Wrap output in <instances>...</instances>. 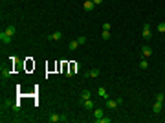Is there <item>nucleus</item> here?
Masks as SVG:
<instances>
[{"instance_id": "nucleus-1", "label": "nucleus", "mask_w": 165, "mask_h": 123, "mask_svg": "<svg viewBox=\"0 0 165 123\" xmlns=\"http://www.w3.org/2000/svg\"><path fill=\"white\" fill-rule=\"evenodd\" d=\"M0 40H2L4 44H11V40H13V35H9L8 31H2V33H0Z\"/></svg>"}, {"instance_id": "nucleus-2", "label": "nucleus", "mask_w": 165, "mask_h": 123, "mask_svg": "<svg viewBox=\"0 0 165 123\" xmlns=\"http://www.w3.org/2000/svg\"><path fill=\"white\" fill-rule=\"evenodd\" d=\"M141 35H143V39H145V40H149V39L152 37V33H151V26H149V24H145V26H143Z\"/></svg>"}, {"instance_id": "nucleus-3", "label": "nucleus", "mask_w": 165, "mask_h": 123, "mask_svg": "<svg viewBox=\"0 0 165 123\" xmlns=\"http://www.w3.org/2000/svg\"><path fill=\"white\" fill-rule=\"evenodd\" d=\"M151 55H152L151 46H141V57H151Z\"/></svg>"}, {"instance_id": "nucleus-4", "label": "nucleus", "mask_w": 165, "mask_h": 123, "mask_svg": "<svg viewBox=\"0 0 165 123\" xmlns=\"http://www.w3.org/2000/svg\"><path fill=\"white\" fill-rule=\"evenodd\" d=\"M117 99H107V108H110V110H114V108H117Z\"/></svg>"}, {"instance_id": "nucleus-5", "label": "nucleus", "mask_w": 165, "mask_h": 123, "mask_svg": "<svg viewBox=\"0 0 165 123\" xmlns=\"http://www.w3.org/2000/svg\"><path fill=\"white\" fill-rule=\"evenodd\" d=\"M82 107H85L86 110H94L95 107H94V101L92 99H85V101H82Z\"/></svg>"}, {"instance_id": "nucleus-6", "label": "nucleus", "mask_w": 165, "mask_h": 123, "mask_svg": "<svg viewBox=\"0 0 165 123\" xmlns=\"http://www.w3.org/2000/svg\"><path fill=\"white\" fill-rule=\"evenodd\" d=\"M11 77V68L9 66H2V79H9Z\"/></svg>"}, {"instance_id": "nucleus-7", "label": "nucleus", "mask_w": 165, "mask_h": 123, "mask_svg": "<svg viewBox=\"0 0 165 123\" xmlns=\"http://www.w3.org/2000/svg\"><path fill=\"white\" fill-rule=\"evenodd\" d=\"M101 72H99V68H92V70H88L86 74H85V77H97Z\"/></svg>"}, {"instance_id": "nucleus-8", "label": "nucleus", "mask_w": 165, "mask_h": 123, "mask_svg": "<svg viewBox=\"0 0 165 123\" xmlns=\"http://www.w3.org/2000/svg\"><path fill=\"white\" fill-rule=\"evenodd\" d=\"M61 39H63V33L61 31H55V33L48 35V40H61Z\"/></svg>"}, {"instance_id": "nucleus-9", "label": "nucleus", "mask_w": 165, "mask_h": 123, "mask_svg": "<svg viewBox=\"0 0 165 123\" xmlns=\"http://www.w3.org/2000/svg\"><path fill=\"white\" fill-rule=\"evenodd\" d=\"M61 118H63V116H61V114H55V112H51V114L48 116V119H50L51 123H57V121H61Z\"/></svg>"}, {"instance_id": "nucleus-10", "label": "nucleus", "mask_w": 165, "mask_h": 123, "mask_svg": "<svg viewBox=\"0 0 165 123\" xmlns=\"http://www.w3.org/2000/svg\"><path fill=\"white\" fill-rule=\"evenodd\" d=\"M90 97H92V92H90V90H82V92H81V103H82L85 99H90Z\"/></svg>"}, {"instance_id": "nucleus-11", "label": "nucleus", "mask_w": 165, "mask_h": 123, "mask_svg": "<svg viewBox=\"0 0 165 123\" xmlns=\"http://www.w3.org/2000/svg\"><path fill=\"white\" fill-rule=\"evenodd\" d=\"M103 116H105V110H103V108H94V118L95 119H99Z\"/></svg>"}, {"instance_id": "nucleus-12", "label": "nucleus", "mask_w": 165, "mask_h": 123, "mask_svg": "<svg viewBox=\"0 0 165 123\" xmlns=\"http://www.w3.org/2000/svg\"><path fill=\"white\" fill-rule=\"evenodd\" d=\"M139 68H141V70H147V68H149V63H147V57H141V61H139Z\"/></svg>"}, {"instance_id": "nucleus-13", "label": "nucleus", "mask_w": 165, "mask_h": 123, "mask_svg": "<svg viewBox=\"0 0 165 123\" xmlns=\"http://www.w3.org/2000/svg\"><path fill=\"white\" fill-rule=\"evenodd\" d=\"M152 112H154V114H160V112H161V103H160V101H156V103H154Z\"/></svg>"}, {"instance_id": "nucleus-14", "label": "nucleus", "mask_w": 165, "mask_h": 123, "mask_svg": "<svg viewBox=\"0 0 165 123\" xmlns=\"http://www.w3.org/2000/svg\"><path fill=\"white\" fill-rule=\"evenodd\" d=\"M94 6H95V4L92 2V0H86V2H85V9H86V11H92Z\"/></svg>"}, {"instance_id": "nucleus-15", "label": "nucleus", "mask_w": 165, "mask_h": 123, "mask_svg": "<svg viewBox=\"0 0 165 123\" xmlns=\"http://www.w3.org/2000/svg\"><path fill=\"white\" fill-rule=\"evenodd\" d=\"M97 94H99L101 97H105V99H108V94H107V90H105V88H97Z\"/></svg>"}, {"instance_id": "nucleus-16", "label": "nucleus", "mask_w": 165, "mask_h": 123, "mask_svg": "<svg viewBox=\"0 0 165 123\" xmlns=\"http://www.w3.org/2000/svg\"><path fill=\"white\" fill-rule=\"evenodd\" d=\"M77 46H79V42H77V40H72V42L68 44V50H72V52H73V50H75Z\"/></svg>"}, {"instance_id": "nucleus-17", "label": "nucleus", "mask_w": 165, "mask_h": 123, "mask_svg": "<svg viewBox=\"0 0 165 123\" xmlns=\"http://www.w3.org/2000/svg\"><path fill=\"white\" fill-rule=\"evenodd\" d=\"M4 31H8L9 35H15V31H17V28H15V26H8V28H6Z\"/></svg>"}, {"instance_id": "nucleus-18", "label": "nucleus", "mask_w": 165, "mask_h": 123, "mask_svg": "<svg viewBox=\"0 0 165 123\" xmlns=\"http://www.w3.org/2000/svg\"><path fill=\"white\" fill-rule=\"evenodd\" d=\"M101 37H103V39H105V40H108V39H110V31H108V30H103V33H101Z\"/></svg>"}, {"instance_id": "nucleus-19", "label": "nucleus", "mask_w": 165, "mask_h": 123, "mask_svg": "<svg viewBox=\"0 0 165 123\" xmlns=\"http://www.w3.org/2000/svg\"><path fill=\"white\" fill-rule=\"evenodd\" d=\"M95 121H97V123H110L112 119H110V118H105V116H103V118H99V119H95Z\"/></svg>"}, {"instance_id": "nucleus-20", "label": "nucleus", "mask_w": 165, "mask_h": 123, "mask_svg": "<svg viewBox=\"0 0 165 123\" xmlns=\"http://www.w3.org/2000/svg\"><path fill=\"white\" fill-rule=\"evenodd\" d=\"M163 99H165V96H163L161 92H158V94H156V101H160V103H163Z\"/></svg>"}, {"instance_id": "nucleus-21", "label": "nucleus", "mask_w": 165, "mask_h": 123, "mask_svg": "<svg viewBox=\"0 0 165 123\" xmlns=\"http://www.w3.org/2000/svg\"><path fill=\"white\" fill-rule=\"evenodd\" d=\"M158 31L160 33H165V22H160L158 24Z\"/></svg>"}, {"instance_id": "nucleus-22", "label": "nucleus", "mask_w": 165, "mask_h": 123, "mask_svg": "<svg viewBox=\"0 0 165 123\" xmlns=\"http://www.w3.org/2000/svg\"><path fill=\"white\" fill-rule=\"evenodd\" d=\"M77 42H79V44H85V42H86V37H85V35L77 37Z\"/></svg>"}, {"instance_id": "nucleus-23", "label": "nucleus", "mask_w": 165, "mask_h": 123, "mask_svg": "<svg viewBox=\"0 0 165 123\" xmlns=\"http://www.w3.org/2000/svg\"><path fill=\"white\" fill-rule=\"evenodd\" d=\"M11 108H13L15 112H18V110H20V103H13V107H11Z\"/></svg>"}, {"instance_id": "nucleus-24", "label": "nucleus", "mask_w": 165, "mask_h": 123, "mask_svg": "<svg viewBox=\"0 0 165 123\" xmlns=\"http://www.w3.org/2000/svg\"><path fill=\"white\" fill-rule=\"evenodd\" d=\"M103 30H108V31H110V24H108V22H105V24H103Z\"/></svg>"}, {"instance_id": "nucleus-25", "label": "nucleus", "mask_w": 165, "mask_h": 123, "mask_svg": "<svg viewBox=\"0 0 165 123\" xmlns=\"http://www.w3.org/2000/svg\"><path fill=\"white\" fill-rule=\"evenodd\" d=\"M92 2H94L95 6H99V4H103V0H92Z\"/></svg>"}, {"instance_id": "nucleus-26", "label": "nucleus", "mask_w": 165, "mask_h": 123, "mask_svg": "<svg viewBox=\"0 0 165 123\" xmlns=\"http://www.w3.org/2000/svg\"><path fill=\"white\" fill-rule=\"evenodd\" d=\"M85 2H86V0H85Z\"/></svg>"}]
</instances>
